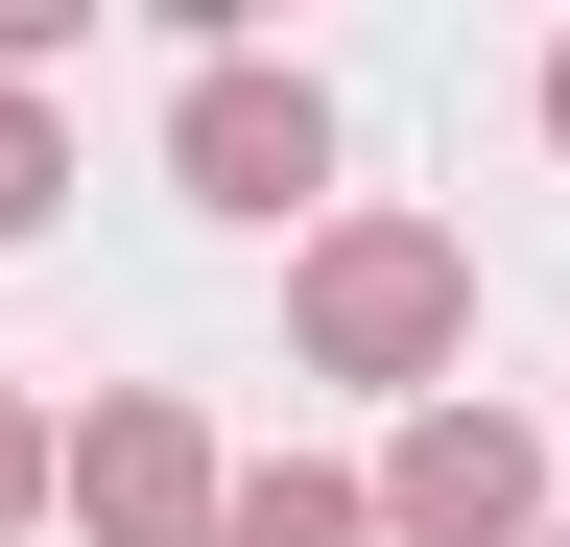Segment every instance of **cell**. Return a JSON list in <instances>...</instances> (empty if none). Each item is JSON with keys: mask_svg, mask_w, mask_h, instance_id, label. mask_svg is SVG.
Instances as JSON below:
<instances>
[{"mask_svg": "<svg viewBox=\"0 0 570 547\" xmlns=\"http://www.w3.org/2000/svg\"><path fill=\"white\" fill-rule=\"evenodd\" d=\"M452 310H475V262L428 238V215H356V238L309 262V358H333V381H428Z\"/></svg>", "mask_w": 570, "mask_h": 547, "instance_id": "obj_1", "label": "cell"}, {"mask_svg": "<svg viewBox=\"0 0 570 547\" xmlns=\"http://www.w3.org/2000/svg\"><path fill=\"white\" fill-rule=\"evenodd\" d=\"M523 500H547V452L499 429V404H428L404 476H381V524H404V547H523Z\"/></svg>", "mask_w": 570, "mask_h": 547, "instance_id": "obj_2", "label": "cell"}, {"mask_svg": "<svg viewBox=\"0 0 570 547\" xmlns=\"http://www.w3.org/2000/svg\"><path fill=\"white\" fill-rule=\"evenodd\" d=\"M167 144H190V191H214V215H285V191L333 167V119H309V72H190V119H167Z\"/></svg>", "mask_w": 570, "mask_h": 547, "instance_id": "obj_3", "label": "cell"}, {"mask_svg": "<svg viewBox=\"0 0 570 547\" xmlns=\"http://www.w3.org/2000/svg\"><path fill=\"white\" fill-rule=\"evenodd\" d=\"M71 500H96V547H214V452L167 429V404H96V452H71Z\"/></svg>", "mask_w": 570, "mask_h": 547, "instance_id": "obj_4", "label": "cell"}, {"mask_svg": "<svg viewBox=\"0 0 570 547\" xmlns=\"http://www.w3.org/2000/svg\"><path fill=\"white\" fill-rule=\"evenodd\" d=\"M214 547H381V500H356V476H238Z\"/></svg>", "mask_w": 570, "mask_h": 547, "instance_id": "obj_5", "label": "cell"}, {"mask_svg": "<svg viewBox=\"0 0 570 547\" xmlns=\"http://www.w3.org/2000/svg\"><path fill=\"white\" fill-rule=\"evenodd\" d=\"M48 191H71V167H48V119H24V96H0V238H24V215H48Z\"/></svg>", "mask_w": 570, "mask_h": 547, "instance_id": "obj_6", "label": "cell"}, {"mask_svg": "<svg viewBox=\"0 0 570 547\" xmlns=\"http://www.w3.org/2000/svg\"><path fill=\"white\" fill-rule=\"evenodd\" d=\"M24 500H48V429H24V404H0V524H24Z\"/></svg>", "mask_w": 570, "mask_h": 547, "instance_id": "obj_7", "label": "cell"}, {"mask_svg": "<svg viewBox=\"0 0 570 547\" xmlns=\"http://www.w3.org/2000/svg\"><path fill=\"white\" fill-rule=\"evenodd\" d=\"M547 144H570V48H547Z\"/></svg>", "mask_w": 570, "mask_h": 547, "instance_id": "obj_8", "label": "cell"}]
</instances>
